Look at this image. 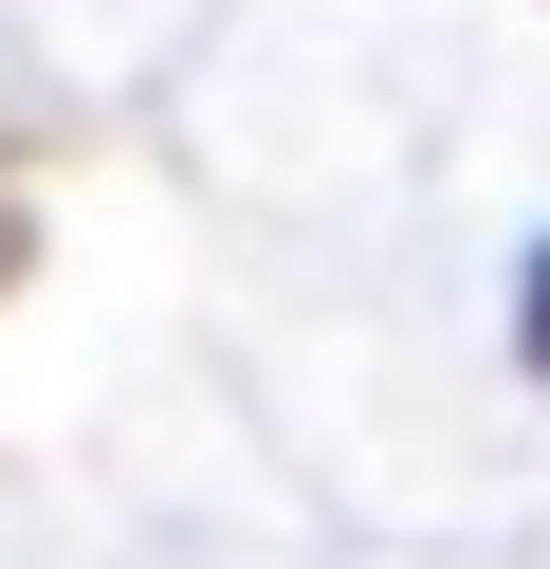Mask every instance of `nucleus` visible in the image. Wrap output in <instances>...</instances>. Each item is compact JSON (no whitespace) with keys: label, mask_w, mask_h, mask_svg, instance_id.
<instances>
[{"label":"nucleus","mask_w":550,"mask_h":569,"mask_svg":"<svg viewBox=\"0 0 550 569\" xmlns=\"http://www.w3.org/2000/svg\"><path fill=\"white\" fill-rule=\"evenodd\" d=\"M513 331H532V368H550V258H532V312H513Z\"/></svg>","instance_id":"obj_1"}]
</instances>
